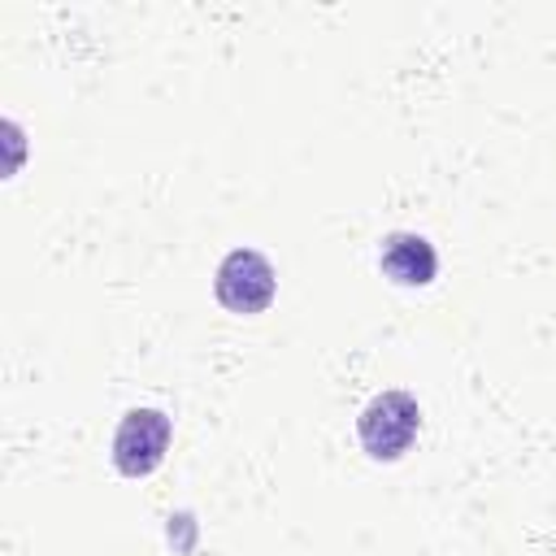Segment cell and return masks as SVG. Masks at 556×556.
<instances>
[{
    "label": "cell",
    "instance_id": "1",
    "mask_svg": "<svg viewBox=\"0 0 556 556\" xmlns=\"http://www.w3.org/2000/svg\"><path fill=\"white\" fill-rule=\"evenodd\" d=\"M421 430V404L408 391H378L361 417H356V439L369 460H400Z\"/></svg>",
    "mask_w": 556,
    "mask_h": 556
},
{
    "label": "cell",
    "instance_id": "2",
    "mask_svg": "<svg viewBox=\"0 0 556 556\" xmlns=\"http://www.w3.org/2000/svg\"><path fill=\"white\" fill-rule=\"evenodd\" d=\"M213 295L226 313H239V317H252V313H265L278 295V274L274 265L256 252V248H230L213 274Z\"/></svg>",
    "mask_w": 556,
    "mask_h": 556
},
{
    "label": "cell",
    "instance_id": "3",
    "mask_svg": "<svg viewBox=\"0 0 556 556\" xmlns=\"http://www.w3.org/2000/svg\"><path fill=\"white\" fill-rule=\"evenodd\" d=\"M174 439V421L161 408H126L117 430H113V469L122 478H148L152 469H161L165 452Z\"/></svg>",
    "mask_w": 556,
    "mask_h": 556
},
{
    "label": "cell",
    "instance_id": "4",
    "mask_svg": "<svg viewBox=\"0 0 556 556\" xmlns=\"http://www.w3.org/2000/svg\"><path fill=\"white\" fill-rule=\"evenodd\" d=\"M378 269L382 278H391L395 287H430L439 274V252L426 235L417 230H391L382 235L378 248Z\"/></svg>",
    "mask_w": 556,
    "mask_h": 556
}]
</instances>
